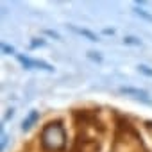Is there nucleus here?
<instances>
[{
    "label": "nucleus",
    "instance_id": "1",
    "mask_svg": "<svg viewBox=\"0 0 152 152\" xmlns=\"http://www.w3.org/2000/svg\"><path fill=\"white\" fill-rule=\"evenodd\" d=\"M41 145H43V148L52 150V152L63 150L66 147V134L59 122H50L41 131Z\"/></svg>",
    "mask_w": 152,
    "mask_h": 152
},
{
    "label": "nucleus",
    "instance_id": "2",
    "mask_svg": "<svg viewBox=\"0 0 152 152\" xmlns=\"http://www.w3.org/2000/svg\"><path fill=\"white\" fill-rule=\"evenodd\" d=\"M16 57H18V61H20L25 68H29V70H31V68H41V70H47V72H52V70H54L48 63H43V61H34V59L23 57V56H20V54H18Z\"/></svg>",
    "mask_w": 152,
    "mask_h": 152
},
{
    "label": "nucleus",
    "instance_id": "3",
    "mask_svg": "<svg viewBox=\"0 0 152 152\" xmlns=\"http://www.w3.org/2000/svg\"><path fill=\"white\" fill-rule=\"evenodd\" d=\"M120 91H122V93H125V95H132V97H136V99H141V100H148V93H147V91H143V90H138V88L122 86V88H120Z\"/></svg>",
    "mask_w": 152,
    "mask_h": 152
},
{
    "label": "nucleus",
    "instance_id": "4",
    "mask_svg": "<svg viewBox=\"0 0 152 152\" xmlns=\"http://www.w3.org/2000/svg\"><path fill=\"white\" fill-rule=\"evenodd\" d=\"M75 34H81V36H84V38H88L90 41H99V38H97V34H93L91 31H88V29H79V27H75V25H68Z\"/></svg>",
    "mask_w": 152,
    "mask_h": 152
},
{
    "label": "nucleus",
    "instance_id": "5",
    "mask_svg": "<svg viewBox=\"0 0 152 152\" xmlns=\"http://www.w3.org/2000/svg\"><path fill=\"white\" fill-rule=\"evenodd\" d=\"M38 118H39V113H38V111H32V113H31V115H29V116L23 120V124H22V129H23V131H29V129H31V127H32V125L38 122Z\"/></svg>",
    "mask_w": 152,
    "mask_h": 152
},
{
    "label": "nucleus",
    "instance_id": "6",
    "mask_svg": "<svg viewBox=\"0 0 152 152\" xmlns=\"http://www.w3.org/2000/svg\"><path fill=\"white\" fill-rule=\"evenodd\" d=\"M124 43H125V45H141V41H140L138 38H132V36L124 38Z\"/></svg>",
    "mask_w": 152,
    "mask_h": 152
},
{
    "label": "nucleus",
    "instance_id": "7",
    "mask_svg": "<svg viewBox=\"0 0 152 152\" xmlns=\"http://www.w3.org/2000/svg\"><path fill=\"white\" fill-rule=\"evenodd\" d=\"M138 70H140L141 73L148 75V77H152V70H148V66H145V64H140V66H138Z\"/></svg>",
    "mask_w": 152,
    "mask_h": 152
},
{
    "label": "nucleus",
    "instance_id": "8",
    "mask_svg": "<svg viewBox=\"0 0 152 152\" xmlns=\"http://www.w3.org/2000/svg\"><path fill=\"white\" fill-rule=\"evenodd\" d=\"M134 11H136V13H138V15H141V16H143V18H147V20H150V22H152V16H150V15H147V13H145V11H143V9H134Z\"/></svg>",
    "mask_w": 152,
    "mask_h": 152
},
{
    "label": "nucleus",
    "instance_id": "9",
    "mask_svg": "<svg viewBox=\"0 0 152 152\" xmlns=\"http://www.w3.org/2000/svg\"><path fill=\"white\" fill-rule=\"evenodd\" d=\"M2 50H4L6 54H15V48H13V47H7V45H2Z\"/></svg>",
    "mask_w": 152,
    "mask_h": 152
},
{
    "label": "nucleus",
    "instance_id": "10",
    "mask_svg": "<svg viewBox=\"0 0 152 152\" xmlns=\"http://www.w3.org/2000/svg\"><path fill=\"white\" fill-rule=\"evenodd\" d=\"M6 143H7V136H6V132L2 131V148H6Z\"/></svg>",
    "mask_w": 152,
    "mask_h": 152
}]
</instances>
